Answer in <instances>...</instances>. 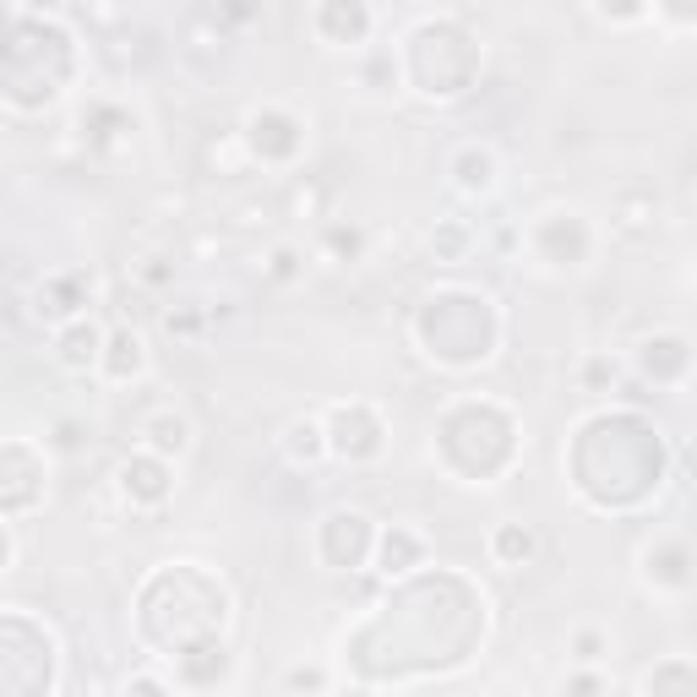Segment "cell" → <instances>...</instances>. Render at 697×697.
<instances>
[{
  "instance_id": "1",
  "label": "cell",
  "mask_w": 697,
  "mask_h": 697,
  "mask_svg": "<svg viewBox=\"0 0 697 697\" xmlns=\"http://www.w3.org/2000/svg\"><path fill=\"white\" fill-rule=\"evenodd\" d=\"M121 491L131 507H164L175 496V480H169V458L159 453H137L121 464Z\"/></svg>"
},
{
  "instance_id": "2",
  "label": "cell",
  "mask_w": 697,
  "mask_h": 697,
  "mask_svg": "<svg viewBox=\"0 0 697 697\" xmlns=\"http://www.w3.org/2000/svg\"><path fill=\"white\" fill-rule=\"evenodd\" d=\"M332 453L360 464V458H377L382 453V426L366 415V409H338L332 415Z\"/></svg>"
},
{
  "instance_id": "3",
  "label": "cell",
  "mask_w": 697,
  "mask_h": 697,
  "mask_svg": "<svg viewBox=\"0 0 697 697\" xmlns=\"http://www.w3.org/2000/svg\"><path fill=\"white\" fill-rule=\"evenodd\" d=\"M61 366L66 371H88V366H104V332L93 321H72L61 332Z\"/></svg>"
},
{
  "instance_id": "4",
  "label": "cell",
  "mask_w": 697,
  "mask_h": 697,
  "mask_svg": "<svg viewBox=\"0 0 697 697\" xmlns=\"http://www.w3.org/2000/svg\"><path fill=\"white\" fill-rule=\"evenodd\" d=\"M104 371H110V382H131V377L148 371V348H142V338L131 327H121L115 338H104Z\"/></svg>"
},
{
  "instance_id": "5",
  "label": "cell",
  "mask_w": 697,
  "mask_h": 697,
  "mask_svg": "<svg viewBox=\"0 0 697 697\" xmlns=\"http://www.w3.org/2000/svg\"><path fill=\"white\" fill-rule=\"evenodd\" d=\"M142 436H148V453H159V458H186V453H191V420L175 415V409L153 415V420L142 426Z\"/></svg>"
},
{
  "instance_id": "6",
  "label": "cell",
  "mask_w": 697,
  "mask_h": 697,
  "mask_svg": "<svg viewBox=\"0 0 697 697\" xmlns=\"http://www.w3.org/2000/svg\"><path fill=\"white\" fill-rule=\"evenodd\" d=\"M88 294H93V278H83V273L50 278V283L39 289V316H77V311L88 305Z\"/></svg>"
},
{
  "instance_id": "7",
  "label": "cell",
  "mask_w": 697,
  "mask_h": 697,
  "mask_svg": "<svg viewBox=\"0 0 697 697\" xmlns=\"http://www.w3.org/2000/svg\"><path fill=\"white\" fill-rule=\"evenodd\" d=\"M251 131H267V142H251L262 159H289L294 148H300V126L289 121V115H278V110H262V115H251Z\"/></svg>"
},
{
  "instance_id": "8",
  "label": "cell",
  "mask_w": 697,
  "mask_h": 697,
  "mask_svg": "<svg viewBox=\"0 0 697 697\" xmlns=\"http://www.w3.org/2000/svg\"><path fill=\"white\" fill-rule=\"evenodd\" d=\"M458 186L464 191H491L496 186V159L485 148H464L458 153Z\"/></svg>"
},
{
  "instance_id": "9",
  "label": "cell",
  "mask_w": 697,
  "mask_h": 697,
  "mask_svg": "<svg viewBox=\"0 0 697 697\" xmlns=\"http://www.w3.org/2000/svg\"><path fill=\"white\" fill-rule=\"evenodd\" d=\"M496 556H502V561H529V556H534V534H529L523 523L496 529Z\"/></svg>"
},
{
  "instance_id": "10",
  "label": "cell",
  "mask_w": 697,
  "mask_h": 697,
  "mask_svg": "<svg viewBox=\"0 0 697 697\" xmlns=\"http://www.w3.org/2000/svg\"><path fill=\"white\" fill-rule=\"evenodd\" d=\"M300 273H305V256H300L294 245H278V251L267 256V278H273V283H294Z\"/></svg>"
},
{
  "instance_id": "11",
  "label": "cell",
  "mask_w": 697,
  "mask_h": 697,
  "mask_svg": "<svg viewBox=\"0 0 697 697\" xmlns=\"http://www.w3.org/2000/svg\"><path fill=\"white\" fill-rule=\"evenodd\" d=\"M289 453L311 464V458L321 453V426H311V420H305V426H289Z\"/></svg>"
},
{
  "instance_id": "12",
  "label": "cell",
  "mask_w": 697,
  "mask_h": 697,
  "mask_svg": "<svg viewBox=\"0 0 697 697\" xmlns=\"http://www.w3.org/2000/svg\"><path fill=\"white\" fill-rule=\"evenodd\" d=\"M327 245H332L338 256H355V251H360V229H355V224H348V229L332 224V229H327Z\"/></svg>"
},
{
  "instance_id": "13",
  "label": "cell",
  "mask_w": 697,
  "mask_h": 697,
  "mask_svg": "<svg viewBox=\"0 0 697 697\" xmlns=\"http://www.w3.org/2000/svg\"><path fill=\"white\" fill-rule=\"evenodd\" d=\"M83 436H88V431H83L77 420H55V447H61V453H83V447H88Z\"/></svg>"
},
{
  "instance_id": "14",
  "label": "cell",
  "mask_w": 697,
  "mask_h": 697,
  "mask_svg": "<svg viewBox=\"0 0 697 697\" xmlns=\"http://www.w3.org/2000/svg\"><path fill=\"white\" fill-rule=\"evenodd\" d=\"M409 556H420V540H409V534H388V572H393V561H409Z\"/></svg>"
},
{
  "instance_id": "15",
  "label": "cell",
  "mask_w": 697,
  "mask_h": 697,
  "mask_svg": "<svg viewBox=\"0 0 697 697\" xmlns=\"http://www.w3.org/2000/svg\"><path fill=\"white\" fill-rule=\"evenodd\" d=\"M599 12L616 23H632V17H643V0H599Z\"/></svg>"
},
{
  "instance_id": "16",
  "label": "cell",
  "mask_w": 697,
  "mask_h": 697,
  "mask_svg": "<svg viewBox=\"0 0 697 697\" xmlns=\"http://www.w3.org/2000/svg\"><path fill=\"white\" fill-rule=\"evenodd\" d=\"M164 327H169V332H180V338H197L202 316H197V311H169V316H164Z\"/></svg>"
},
{
  "instance_id": "17",
  "label": "cell",
  "mask_w": 697,
  "mask_h": 697,
  "mask_svg": "<svg viewBox=\"0 0 697 697\" xmlns=\"http://www.w3.org/2000/svg\"><path fill=\"white\" fill-rule=\"evenodd\" d=\"M599 648H605V637L588 626V632H578V659H599Z\"/></svg>"
},
{
  "instance_id": "18",
  "label": "cell",
  "mask_w": 697,
  "mask_h": 697,
  "mask_svg": "<svg viewBox=\"0 0 697 697\" xmlns=\"http://www.w3.org/2000/svg\"><path fill=\"white\" fill-rule=\"evenodd\" d=\"M283 686H327V675H321V670H294Z\"/></svg>"
},
{
  "instance_id": "19",
  "label": "cell",
  "mask_w": 697,
  "mask_h": 697,
  "mask_svg": "<svg viewBox=\"0 0 697 697\" xmlns=\"http://www.w3.org/2000/svg\"><path fill=\"white\" fill-rule=\"evenodd\" d=\"M224 12H229V17H251L256 0H224Z\"/></svg>"
},
{
  "instance_id": "20",
  "label": "cell",
  "mask_w": 697,
  "mask_h": 697,
  "mask_svg": "<svg viewBox=\"0 0 697 697\" xmlns=\"http://www.w3.org/2000/svg\"><path fill=\"white\" fill-rule=\"evenodd\" d=\"M131 692H164V681H153V675H137V681H126Z\"/></svg>"
}]
</instances>
